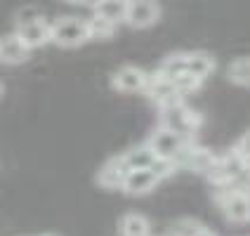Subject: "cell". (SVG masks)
I'll use <instances>...</instances> for the list:
<instances>
[{
    "label": "cell",
    "instance_id": "1",
    "mask_svg": "<svg viewBox=\"0 0 250 236\" xmlns=\"http://www.w3.org/2000/svg\"><path fill=\"white\" fill-rule=\"evenodd\" d=\"M158 111H161V128H167V130L182 135L184 139H194V135L198 132V128L203 125L201 111L189 109V107L184 104V99L167 102L163 107H158Z\"/></svg>",
    "mask_w": 250,
    "mask_h": 236
},
{
    "label": "cell",
    "instance_id": "2",
    "mask_svg": "<svg viewBox=\"0 0 250 236\" xmlns=\"http://www.w3.org/2000/svg\"><path fill=\"white\" fill-rule=\"evenodd\" d=\"M90 41L87 36V24L81 17H57L55 21H50V43H55L57 47H64V50H73V47H81Z\"/></svg>",
    "mask_w": 250,
    "mask_h": 236
},
{
    "label": "cell",
    "instance_id": "3",
    "mask_svg": "<svg viewBox=\"0 0 250 236\" xmlns=\"http://www.w3.org/2000/svg\"><path fill=\"white\" fill-rule=\"evenodd\" d=\"M28 50H38L50 43V21L36 10H21L17 14V31H14Z\"/></svg>",
    "mask_w": 250,
    "mask_h": 236
},
{
    "label": "cell",
    "instance_id": "4",
    "mask_svg": "<svg viewBox=\"0 0 250 236\" xmlns=\"http://www.w3.org/2000/svg\"><path fill=\"white\" fill-rule=\"evenodd\" d=\"M217 203L222 208V215L227 222L234 224H248L250 222V194L238 192L231 187H217Z\"/></svg>",
    "mask_w": 250,
    "mask_h": 236
},
{
    "label": "cell",
    "instance_id": "5",
    "mask_svg": "<svg viewBox=\"0 0 250 236\" xmlns=\"http://www.w3.org/2000/svg\"><path fill=\"white\" fill-rule=\"evenodd\" d=\"M248 161L236 151V149H229V151H224L222 156H215V161H212V166L210 170L206 172V177L208 182L217 189V187H224V184H229V182L236 177L238 172L243 170Z\"/></svg>",
    "mask_w": 250,
    "mask_h": 236
},
{
    "label": "cell",
    "instance_id": "6",
    "mask_svg": "<svg viewBox=\"0 0 250 236\" xmlns=\"http://www.w3.org/2000/svg\"><path fill=\"white\" fill-rule=\"evenodd\" d=\"M215 161V153L206 149V147H198L194 144V139H189L184 147H182L180 156H177V166L180 170H189L196 175H206Z\"/></svg>",
    "mask_w": 250,
    "mask_h": 236
},
{
    "label": "cell",
    "instance_id": "7",
    "mask_svg": "<svg viewBox=\"0 0 250 236\" xmlns=\"http://www.w3.org/2000/svg\"><path fill=\"white\" fill-rule=\"evenodd\" d=\"M146 81H149V73L144 69H139V66H132V64H125V66H121V69H116L111 73V87L121 95L144 92Z\"/></svg>",
    "mask_w": 250,
    "mask_h": 236
},
{
    "label": "cell",
    "instance_id": "8",
    "mask_svg": "<svg viewBox=\"0 0 250 236\" xmlns=\"http://www.w3.org/2000/svg\"><path fill=\"white\" fill-rule=\"evenodd\" d=\"M161 19V5L156 0H127L125 24L132 28H151Z\"/></svg>",
    "mask_w": 250,
    "mask_h": 236
},
{
    "label": "cell",
    "instance_id": "9",
    "mask_svg": "<svg viewBox=\"0 0 250 236\" xmlns=\"http://www.w3.org/2000/svg\"><path fill=\"white\" fill-rule=\"evenodd\" d=\"M187 142H189V139H184L182 135H177V132H172V130L158 125L151 132V137H149L146 144L151 147V151L156 153V158H175V161H177L182 147H184Z\"/></svg>",
    "mask_w": 250,
    "mask_h": 236
},
{
    "label": "cell",
    "instance_id": "10",
    "mask_svg": "<svg viewBox=\"0 0 250 236\" xmlns=\"http://www.w3.org/2000/svg\"><path fill=\"white\" fill-rule=\"evenodd\" d=\"M130 172L127 163L123 161V156H111L109 161H104L102 168L97 170V184L106 192H116V189H123V182Z\"/></svg>",
    "mask_w": 250,
    "mask_h": 236
},
{
    "label": "cell",
    "instance_id": "11",
    "mask_svg": "<svg viewBox=\"0 0 250 236\" xmlns=\"http://www.w3.org/2000/svg\"><path fill=\"white\" fill-rule=\"evenodd\" d=\"M144 95L151 99L156 107H163L167 102H175V99H184L182 95H177L175 85L170 78L161 76L158 71L149 73V81H146V87H144Z\"/></svg>",
    "mask_w": 250,
    "mask_h": 236
},
{
    "label": "cell",
    "instance_id": "12",
    "mask_svg": "<svg viewBox=\"0 0 250 236\" xmlns=\"http://www.w3.org/2000/svg\"><path fill=\"white\" fill-rule=\"evenodd\" d=\"M158 182L161 180L156 177V172H153L151 168H137V170H130L127 172L121 192H125L127 196H146L158 187Z\"/></svg>",
    "mask_w": 250,
    "mask_h": 236
},
{
    "label": "cell",
    "instance_id": "13",
    "mask_svg": "<svg viewBox=\"0 0 250 236\" xmlns=\"http://www.w3.org/2000/svg\"><path fill=\"white\" fill-rule=\"evenodd\" d=\"M28 57H31V50L24 45V41L17 33L0 36V64H5V66H19V64L26 62Z\"/></svg>",
    "mask_w": 250,
    "mask_h": 236
},
{
    "label": "cell",
    "instance_id": "14",
    "mask_svg": "<svg viewBox=\"0 0 250 236\" xmlns=\"http://www.w3.org/2000/svg\"><path fill=\"white\" fill-rule=\"evenodd\" d=\"M215 69H217V62L210 52H206V50L187 52V71L196 78H201L203 83H206V78H210L215 73Z\"/></svg>",
    "mask_w": 250,
    "mask_h": 236
},
{
    "label": "cell",
    "instance_id": "15",
    "mask_svg": "<svg viewBox=\"0 0 250 236\" xmlns=\"http://www.w3.org/2000/svg\"><path fill=\"white\" fill-rule=\"evenodd\" d=\"M92 10H95V14L109 19V21H113V24L118 26V24H125L127 0H97V2L92 5Z\"/></svg>",
    "mask_w": 250,
    "mask_h": 236
},
{
    "label": "cell",
    "instance_id": "16",
    "mask_svg": "<svg viewBox=\"0 0 250 236\" xmlns=\"http://www.w3.org/2000/svg\"><path fill=\"white\" fill-rule=\"evenodd\" d=\"M123 161L127 163L130 170H137V168H151V163L156 161V153L151 151V147L144 142V144H137V147H130L127 151L121 153Z\"/></svg>",
    "mask_w": 250,
    "mask_h": 236
},
{
    "label": "cell",
    "instance_id": "17",
    "mask_svg": "<svg viewBox=\"0 0 250 236\" xmlns=\"http://www.w3.org/2000/svg\"><path fill=\"white\" fill-rule=\"evenodd\" d=\"M121 236H149V220L139 213H125L118 220Z\"/></svg>",
    "mask_w": 250,
    "mask_h": 236
},
{
    "label": "cell",
    "instance_id": "18",
    "mask_svg": "<svg viewBox=\"0 0 250 236\" xmlns=\"http://www.w3.org/2000/svg\"><path fill=\"white\" fill-rule=\"evenodd\" d=\"M85 24H87V36H90V41H111L113 33H116V28H118L113 21L99 17V14H92L90 19H85Z\"/></svg>",
    "mask_w": 250,
    "mask_h": 236
},
{
    "label": "cell",
    "instance_id": "19",
    "mask_svg": "<svg viewBox=\"0 0 250 236\" xmlns=\"http://www.w3.org/2000/svg\"><path fill=\"white\" fill-rule=\"evenodd\" d=\"M227 81L238 87H250V57H238L227 66Z\"/></svg>",
    "mask_w": 250,
    "mask_h": 236
},
{
    "label": "cell",
    "instance_id": "20",
    "mask_svg": "<svg viewBox=\"0 0 250 236\" xmlns=\"http://www.w3.org/2000/svg\"><path fill=\"white\" fill-rule=\"evenodd\" d=\"M187 71V52H172V55H167L163 62H161V66H158V73L161 76H166V78H175V76H180Z\"/></svg>",
    "mask_w": 250,
    "mask_h": 236
},
{
    "label": "cell",
    "instance_id": "21",
    "mask_svg": "<svg viewBox=\"0 0 250 236\" xmlns=\"http://www.w3.org/2000/svg\"><path fill=\"white\" fill-rule=\"evenodd\" d=\"M172 85H175L177 95L187 97V95L196 92V90L203 85V81H201V78H196V76H191L189 71H184V73H180V76H175V78H172Z\"/></svg>",
    "mask_w": 250,
    "mask_h": 236
},
{
    "label": "cell",
    "instance_id": "22",
    "mask_svg": "<svg viewBox=\"0 0 250 236\" xmlns=\"http://www.w3.org/2000/svg\"><path fill=\"white\" fill-rule=\"evenodd\" d=\"M203 229V224L194 220V217H182L172 224V236H196Z\"/></svg>",
    "mask_w": 250,
    "mask_h": 236
},
{
    "label": "cell",
    "instance_id": "23",
    "mask_svg": "<svg viewBox=\"0 0 250 236\" xmlns=\"http://www.w3.org/2000/svg\"><path fill=\"white\" fill-rule=\"evenodd\" d=\"M151 170L156 172L158 180H166V177H172V175L180 170V166H177L175 158H156L151 163Z\"/></svg>",
    "mask_w": 250,
    "mask_h": 236
},
{
    "label": "cell",
    "instance_id": "24",
    "mask_svg": "<svg viewBox=\"0 0 250 236\" xmlns=\"http://www.w3.org/2000/svg\"><path fill=\"white\" fill-rule=\"evenodd\" d=\"M234 149H236L246 161H250V130L246 132V135H241V139H238L236 144H234Z\"/></svg>",
    "mask_w": 250,
    "mask_h": 236
},
{
    "label": "cell",
    "instance_id": "25",
    "mask_svg": "<svg viewBox=\"0 0 250 236\" xmlns=\"http://www.w3.org/2000/svg\"><path fill=\"white\" fill-rule=\"evenodd\" d=\"M64 2H69V5H90L92 7L97 0H64Z\"/></svg>",
    "mask_w": 250,
    "mask_h": 236
},
{
    "label": "cell",
    "instance_id": "26",
    "mask_svg": "<svg viewBox=\"0 0 250 236\" xmlns=\"http://www.w3.org/2000/svg\"><path fill=\"white\" fill-rule=\"evenodd\" d=\"M196 236H217V234H215V232H210L208 227H203V229H201V232H198Z\"/></svg>",
    "mask_w": 250,
    "mask_h": 236
},
{
    "label": "cell",
    "instance_id": "27",
    "mask_svg": "<svg viewBox=\"0 0 250 236\" xmlns=\"http://www.w3.org/2000/svg\"><path fill=\"white\" fill-rule=\"evenodd\" d=\"M38 236H59V234H52V232H47V234H38Z\"/></svg>",
    "mask_w": 250,
    "mask_h": 236
},
{
    "label": "cell",
    "instance_id": "28",
    "mask_svg": "<svg viewBox=\"0 0 250 236\" xmlns=\"http://www.w3.org/2000/svg\"><path fill=\"white\" fill-rule=\"evenodd\" d=\"M0 95H2V83H0Z\"/></svg>",
    "mask_w": 250,
    "mask_h": 236
}]
</instances>
